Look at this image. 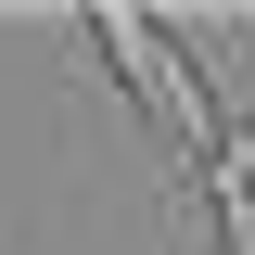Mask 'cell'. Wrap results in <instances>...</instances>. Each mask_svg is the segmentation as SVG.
<instances>
[{
	"label": "cell",
	"mask_w": 255,
	"mask_h": 255,
	"mask_svg": "<svg viewBox=\"0 0 255 255\" xmlns=\"http://www.w3.org/2000/svg\"><path fill=\"white\" fill-rule=\"evenodd\" d=\"M90 38H102V64H115L128 90H140L166 166H179V179H204V166L230 153V115H217V90H204V64L179 51V26H166V13H140V0H90Z\"/></svg>",
	"instance_id": "obj_1"
},
{
	"label": "cell",
	"mask_w": 255,
	"mask_h": 255,
	"mask_svg": "<svg viewBox=\"0 0 255 255\" xmlns=\"http://www.w3.org/2000/svg\"><path fill=\"white\" fill-rule=\"evenodd\" d=\"M230 153H243V166H255V128H230Z\"/></svg>",
	"instance_id": "obj_2"
}]
</instances>
